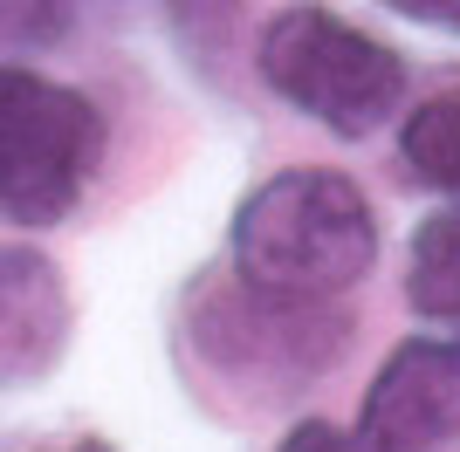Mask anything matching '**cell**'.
I'll return each instance as SVG.
<instances>
[{"mask_svg":"<svg viewBox=\"0 0 460 452\" xmlns=\"http://www.w3.org/2000/svg\"><path fill=\"white\" fill-rule=\"evenodd\" d=\"M378 261V220L344 171H275L234 213V282L330 301Z\"/></svg>","mask_w":460,"mask_h":452,"instance_id":"obj_1","label":"cell"},{"mask_svg":"<svg viewBox=\"0 0 460 452\" xmlns=\"http://www.w3.org/2000/svg\"><path fill=\"white\" fill-rule=\"evenodd\" d=\"M254 69L269 75V90L282 103H296L337 137L378 131L405 96L399 48L337 21L330 7H282L254 41Z\"/></svg>","mask_w":460,"mask_h":452,"instance_id":"obj_2","label":"cell"},{"mask_svg":"<svg viewBox=\"0 0 460 452\" xmlns=\"http://www.w3.org/2000/svg\"><path fill=\"white\" fill-rule=\"evenodd\" d=\"M103 165V110L35 69L0 62V220L56 226Z\"/></svg>","mask_w":460,"mask_h":452,"instance_id":"obj_3","label":"cell"},{"mask_svg":"<svg viewBox=\"0 0 460 452\" xmlns=\"http://www.w3.org/2000/svg\"><path fill=\"white\" fill-rule=\"evenodd\" d=\"M192 343L227 377L296 384L330 370V357L344 350V316L330 301H288L248 282H213L199 288V309H192Z\"/></svg>","mask_w":460,"mask_h":452,"instance_id":"obj_4","label":"cell"},{"mask_svg":"<svg viewBox=\"0 0 460 452\" xmlns=\"http://www.w3.org/2000/svg\"><path fill=\"white\" fill-rule=\"evenodd\" d=\"M460 432V336L405 343L378 370L358 418V439L371 452H433Z\"/></svg>","mask_w":460,"mask_h":452,"instance_id":"obj_5","label":"cell"},{"mask_svg":"<svg viewBox=\"0 0 460 452\" xmlns=\"http://www.w3.org/2000/svg\"><path fill=\"white\" fill-rule=\"evenodd\" d=\"M69 350V288L35 247L0 240V384H35Z\"/></svg>","mask_w":460,"mask_h":452,"instance_id":"obj_6","label":"cell"},{"mask_svg":"<svg viewBox=\"0 0 460 452\" xmlns=\"http://www.w3.org/2000/svg\"><path fill=\"white\" fill-rule=\"evenodd\" d=\"M399 165L412 186L460 199V83H447L426 103H412V117L399 131Z\"/></svg>","mask_w":460,"mask_h":452,"instance_id":"obj_7","label":"cell"},{"mask_svg":"<svg viewBox=\"0 0 460 452\" xmlns=\"http://www.w3.org/2000/svg\"><path fill=\"white\" fill-rule=\"evenodd\" d=\"M405 295L433 322H460V213H433L412 233V267H405Z\"/></svg>","mask_w":460,"mask_h":452,"instance_id":"obj_8","label":"cell"},{"mask_svg":"<svg viewBox=\"0 0 460 452\" xmlns=\"http://www.w3.org/2000/svg\"><path fill=\"white\" fill-rule=\"evenodd\" d=\"M165 14L192 62H220L241 35V0H165Z\"/></svg>","mask_w":460,"mask_h":452,"instance_id":"obj_9","label":"cell"},{"mask_svg":"<svg viewBox=\"0 0 460 452\" xmlns=\"http://www.w3.org/2000/svg\"><path fill=\"white\" fill-rule=\"evenodd\" d=\"M83 0H0V48H56Z\"/></svg>","mask_w":460,"mask_h":452,"instance_id":"obj_10","label":"cell"},{"mask_svg":"<svg viewBox=\"0 0 460 452\" xmlns=\"http://www.w3.org/2000/svg\"><path fill=\"white\" fill-rule=\"evenodd\" d=\"M282 452H371V446L358 432H344V425H330V418H303V425L282 439Z\"/></svg>","mask_w":460,"mask_h":452,"instance_id":"obj_11","label":"cell"},{"mask_svg":"<svg viewBox=\"0 0 460 452\" xmlns=\"http://www.w3.org/2000/svg\"><path fill=\"white\" fill-rule=\"evenodd\" d=\"M392 14L405 21H426V28H447V35H460V0H385Z\"/></svg>","mask_w":460,"mask_h":452,"instance_id":"obj_12","label":"cell"},{"mask_svg":"<svg viewBox=\"0 0 460 452\" xmlns=\"http://www.w3.org/2000/svg\"><path fill=\"white\" fill-rule=\"evenodd\" d=\"M62 452H111V446H96V439H76V446H62Z\"/></svg>","mask_w":460,"mask_h":452,"instance_id":"obj_13","label":"cell"}]
</instances>
